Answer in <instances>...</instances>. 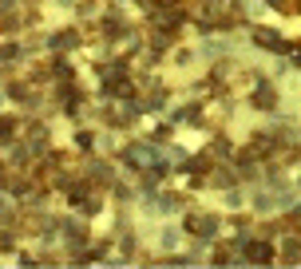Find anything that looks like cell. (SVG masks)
Returning <instances> with one entry per match:
<instances>
[{"mask_svg": "<svg viewBox=\"0 0 301 269\" xmlns=\"http://www.w3.org/2000/svg\"><path fill=\"white\" fill-rule=\"evenodd\" d=\"M246 253H250L254 261H265V257H269V245H262V241H258V245H250Z\"/></svg>", "mask_w": 301, "mask_h": 269, "instance_id": "1", "label": "cell"}]
</instances>
